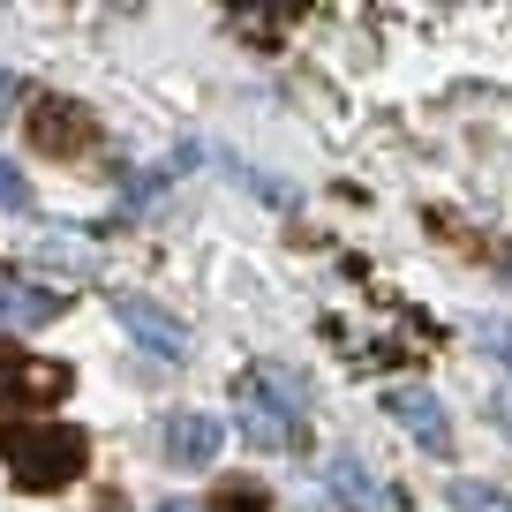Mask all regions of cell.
Instances as JSON below:
<instances>
[{
  "label": "cell",
  "instance_id": "obj_16",
  "mask_svg": "<svg viewBox=\"0 0 512 512\" xmlns=\"http://www.w3.org/2000/svg\"><path fill=\"white\" fill-rule=\"evenodd\" d=\"M23 98H31V91H23V76H8V68H0V121H8Z\"/></svg>",
  "mask_w": 512,
  "mask_h": 512
},
{
  "label": "cell",
  "instance_id": "obj_10",
  "mask_svg": "<svg viewBox=\"0 0 512 512\" xmlns=\"http://www.w3.org/2000/svg\"><path fill=\"white\" fill-rule=\"evenodd\" d=\"M241 377H256L264 392H272V400H287L294 415H309V400H317V384H309L294 362H256V369H241Z\"/></svg>",
  "mask_w": 512,
  "mask_h": 512
},
{
  "label": "cell",
  "instance_id": "obj_4",
  "mask_svg": "<svg viewBox=\"0 0 512 512\" xmlns=\"http://www.w3.org/2000/svg\"><path fill=\"white\" fill-rule=\"evenodd\" d=\"M23 128H31V144L46 151V159H68V151L98 144V121L76 106V98H38V106L23 113Z\"/></svg>",
  "mask_w": 512,
  "mask_h": 512
},
{
  "label": "cell",
  "instance_id": "obj_17",
  "mask_svg": "<svg viewBox=\"0 0 512 512\" xmlns=\"http://www.w3.org/2000/svg\"><path fill=\"white\" fill-rule=\"evenodd\" d=\"M159 512H196V505H181V497H166V505H159Z\"/></svg>",
  "mask_w": 512,
  "mask_h": 512
},
{
  "label": "cell",
  "instance_id": "obj_3",
  "mask_svg": "<svg viewBox=\"0 0 512 512\" xmlns=\"http://www.w3.org/2000/svg\"><path fill=\"white\" fill-rule=\"evenodd\" d=\"M0 400L16 415H38V407L68 400V362H46V354H23L16 339H0Z\"/></svg>",
  "mask_w": 512,
  "mask_h": 512
},
{
  "label": "cell",
  "instance_id": "obj_6",
  "mask_svg": "<svg viewBox=\"0 0 512 512\" xmlns=\"http://www.w3.org/2000/svg\"><path fill=\"white\" fill-rule=\"evenodd\" d=\"M384 415L400 422L415 445H430V452L452 445V415H445V400H437L430 384H392V392H384Z\"/></svg>",
  "mask_w": 512,
  "mask_h": 512
},
{
  "label": "cell",
  "instance_id": "obj_11",
  "mask_svg": "<svg viewBox=\"0 0 512 512\" xmlns=\"http://www.w3.org/2000/svg\"><path fill=\"white\" fill-rule=\"evenodd\" d=\"M204 512H272V497L256 490V482H219V490H211V505Z\"/></svg>",
  "mask_w": 512,
  "mask_h": 512
},
{
  "label": "cell",
  "instance_id": "obj_1",
  "mask_svg": "<svg viewBox=\"0 0 512 512\" xmlns=\"http://www.w3.org/2000/svg\"><path fill=\"white\" fill-rule=\"evenodd\" d=\"M0 467H8V482L16 490H68V482L91 467V437L76 430V422H8L0 430Z\"/></svg>",
  "mask_w": 512,
  "mask_h": 512
},
{
  "label": "cell",
  "instance_id": "obj_13",
  "mask_svg": "<svg viewBox=\"0 0 512 512\" xmlns=\"http://www.w3.org/2000/svg\"><path fill=\"white\" fill-rule=\"evenodd\" d=\"M475 347L490 354L497 369H512V324L505 317H475Z\"/></svg>",
  "mask_w": 512,
  "mask_h": 512
},
{
  "label": "cell",
  "instance_id": "obj_8",
  "mask_svg": "<svg viewBox=\"0 0 512 512\" xmlns=\"http://www.w3.org/2000/svg\"><path fill=\"white\" fill-rule=\"evenodd\" d=\"M61 309H68V294L31 287V279H0V324H8V332H38V324H53Z\"/></svg>",
  "mask_w": 512,
  "mask_h": 512
},
{
  "label": "cell",
  "instance_id": "obj_15",
  "mask_svg": "<svg viewBox=\"0 0 512 512\" xmlns=\"http://www.w3.org/2000/svg\"><path fill=\"white\" fill-rule=\"evenodd\" d=\"M46 264H76V272H98V249H76V241H46Z\"/></svg>",
  "mask_w": 512,
  "mask_h": 512
},
{
  "label": "cell",
  "instance_id": "obj_9",
  "mask_svg": "<svg viewBox=\"0 0 512 512\" xmlns=\"http://www.w3.org/2000/svg\"><path fill=\"white\" fill-rule=\"evenodd\" d=\"M324 482H332L339 512H392V490H384V482L362 467V452H339V460H332V475H324Z\"/></svg>",
  "mask_w": 512,
  "mask_h": 512
},
{
  "label": "cell",
  "instance_id": "obj_14",
  "mask_svg": "<svg viewBox=\"0 0 512 512\" xmlns=\"http://www.w3.org/2000/svg\"><path fill=\"white\" fill-rule=\"evenodd\" d=\"M0 211H31V181H23L8 159H0Z\"/></svg>",
  "mask_w": 512,
  "mask_h": 512
},
{
  "label": "cell",
  "instance_id": "obj_7",
  "mask_svg": "<svg viewBox=\"0 0 512 512\" xmlns=\"http://www.w3.org/2000/svg\"><path fill=\"white\" fill-rule=\"evenodd\" d=\"M226 445V422L219 415H166V460L174 467H211V452Z\"/></svg>",
  "mask_w": 512,
  "mask_h": 512
},
{
  "label": "cell",
  "instance_id": "obj_2",
  "mask_svg": "<svg viewBox=\"0 0 512 512\" xmlns=\"http://www.w3.org/2000/svg\"><path fill=\"white\" fill-rule=\"evenodd\" d=\"M234 430L249 437V452H302L309 445V415H294L287 400H272L256 377L234 384Z\"/></svg>",
  "mask_w": 512,
  "mask_h": 512
},
{
  "label": "cell",
  "instance_id": "obj_5",
  "mask_svg": "<svg viewBox=\"0 0 512 512\" xmlns=\"http://www.w3.org/2000/svg\"><path fill=\"white\" fill-rule=\"evenodd\" d=\"M113 317L128 324V339H144L159 362H189V324L174 309H159L151 294H113Z\"/></svg>",
  "mask_w": 512,
  "mask_h": 512
},
{
  "label": "cell",
  "instance_id": "obj_12",
  "mask_svg": "<svg viewBox=\"0 0 512 512\" xmlns=\"http://www.w3.org/2000/svg\"><path fill=\"white\" fill-rule=\"evenodd\" d=\"M452 505H460V512H512V497L490 490V482H475V475H460V482H452Z\"/></svg>",
  "mask_w": 512,
  "mask_h": 512
}]
</instances>
